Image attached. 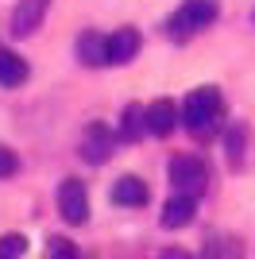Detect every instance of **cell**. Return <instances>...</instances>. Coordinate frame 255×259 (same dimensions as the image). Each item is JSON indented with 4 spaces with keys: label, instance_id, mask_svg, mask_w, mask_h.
<instances>
[{
    "label": "cell",
    "instance_id": "6da1fadb",
    "mask_svg": "<svg viewBox=\"0 0 255 259\" xmlns=\"http://www.w3.org/2000/svg\"><path fill=\"white\" fill-rule=\"evenodd\" d=\"M221 116H224V101H221V89H212V85L193 89L186 97V105H182V124H186V132L193 140H209L221 128Z\"/></svg>",
    "mask_w": 255,
    "mask_h": 259
},
{
    "label": "cell",
    "instance_id": "7a4b0ae2",
    "mask_svg": "<svg viewBox=\"0 0 255 259\" xmlns=\"http://www.w3.org/2000/svg\"><path fill=\"white\" fill-rule=\"evenodd\" d=\"M217 16H221V4H217V0H186V4L166 20V35L174 43H186V39H193L197 31L212 27Z\"/></svg>",
    "mask_w": 255,
    "mask_h": 259
},
{
    "label": "cell",
    "instance_id": "3957f363",
    "mask_svg": "<svg viewBox=\"0 0 255 259\" xmlns=\"http://www.w3.org/2000/svg\"><path fill=\"white\" fill-rule=\"evenodd\" d=\"M170 186L178 190V194H205V186H209V170H205L201 159H193V155H178V159H170Z\"/></svg>",
    "mask_w": 255,
    "mask_h": 259
},
{
    "label": "cell",
    "instance_id": "277c9868",
    "mask_svg": "<svg viewBox=\"0 0 255 259\" xmlns=\"http://www.w3.org/2000/svg\"><path fill=\"white\" fill-rule=\"evenodd\" d=\"M47 8H51V0H20L8 16V31L16 39H27V35H39L42 20H47Z\"/></svg>",
    "mask_w": 255,
    "mask_h": 259
},
{
    "label": "cell",
    "instance_id": "5b68a950",
    "mask_svg": "<svg viewBox=\"0 0 255 259\" xmlns=\"http://www.w3.org/2000/svg\"><path fill=\"white\" fill-rule=\"evenodd\" d=\"M112 151H116V132L108 128V124H89L81 132V159L85 162L101 166V162L112 159Z\"/></svg>",
    "mask_w": 255,
    "mask_h": 259
},
{
    "label": "cell",
    "instance_id": "8992f818",
    "mask_svg": "<svg viewBox=\"0 0 255 259\" xmlns=\"http://www.w3.org/2000/svg\"><path fill=\"white\" fill-rule=\"evenodd\" d=\"M58 213L66 217V225H85V217H89V194H85V186L77 178H66L58 186Z\"/></svg>",
    "mask_w": 255,
    "mask_h": 259
},
{
    "label": "cell",
    "instance_id": "52a82bcc",
    "mask_svg": "<svg viewBox=\"0 0 255 259\" xmlns=\"http://www.w3.org/2000/svg\"><path fill=\"white\" fill-rule=\"evenodd\" d=\"M143 39H139L136 27H120L116 35H108V66H128L139 54Z\"/></svg>",
    "mask_w": 255,
    "mask_h": 259
},
{
    "label": "cell",
    "instance_id": "ba28073f",
    "mask_svg": "<svg viewBox=\"0 0 255 259\" xmlns=\"http://www.w3.org/2000/svg\"><path fill=\"white\" fill-rule=\"evenodd\" d=\"M77 62L81 66H108V35L101 31H81L77 35Z\"/></svg>",
    "mask_w": 255,
    "mask_h": 259
},
{
    "label": "cell",
    "instance_id": "9c48e42d",
    "mask_svg": "<svg viewBox=\"0 0 255 259\" xmlns=\"http://www.w3.org/2000/svg\"><path fill=\"white\" fill-rule=\"evenodd\" d=\"M178 105H174V101H151L147 105V132L151 136H170V132L178 128Z\"/></svg>",
    "mask_w": 255,
    "mask_h": 259
},
{
    "label": "cell",
    "instance_id": "30bf717a",
    "mask_svg": "<svg viewBox=\"0 0 255 259\" xmlns=\"http://www.w3.org/2000/svg\"><path fill=\"white\" fill-rule=\"evenodd\" d=\"M197 217V197H190V194H178V197H170L166 205H162V228H186Z\"/></svg>",
    "mask_w": 255,
    "mask_h": 259
},
{
    "label": "cell",
    "instance_id": "8fae6325",
    "mask_svg": "<svg viewBox=\"0 0 255 259\" xmlns=\"http://www.w3.org/2000/svg\"><path fill=\"white\" fill-rule=\"evenodd\" d=\"M112 201H116V205H128V209L147 205V182H143V178H136V174L116 178V186H112Z\"/></svg>",
    "mask_w": 255,
    "mask_h": 259
},
{
    "label": "cell",
    "instance_id": "7c38bea8",
    "mask_svg": "<svg viewBox=\"0 0 255 259\" xmlns=\"http://www.w3.org/2000/svg\"><path fill=\"white\" fill-rule=\"evenodd\" d=\"M27 81V62H23L16 51H8V47L0 43V85L4 89H16Z\"/></svg>",
    "mask_w": 255,
    "mask_h": 259
},
{
    "label": "cell",
    "instance_id": "4fadbf2b",
    "mask_svg": "<svg viewBox=\"0 0 255 259\" xmlns=\"http://www.w3.org/2000/svg\"><path fill=\"white\" fill-rule=\"evenodd\" d=\"M139 136H147V108H143V105H128L124 120H120V140L136 143Z\"/></svg>",
    "mask_w": 255,
    "mask_h": 259
},
{
    "label": "cell",
    "instance_id": "5bb4252c",
    "mask_svg": "<svg viewBox=\"0 0 255 259\" xmlns=\"http://www.w3.org/2000/svg\"><path fill=\"white\" fill-rule=\"evenodd\" d=\"M244 151H247V128L244 124H232L224 132V155H228V166L240 170L244 166Z\"/></svg>",
    "mask_w": 255,
    "mask_h": 259
},
{
    "label": "cell",
    "instance_id": "9a60e30c",
    "mask_svg": "<svg viewBox=\"0 0 255 259\" xmlns=\"http://www.w3.org/2000/svg\"><path fill=\"white\" fill-rule=\"evenodd\" d=\"M205 251H209V255H244V244H240V240H228V236H224V240L209 236V248H205Z\"/></svg>",
    "mask_w": 255,
    "mask_h": 259
},
{
    "label": "cell",
    "instance_id": "2e32d148",
    "mask_svg": "<svg viewBox=\"0 0 255 259\" xmlns=\"http://www.w3.org/2000/svg\"><path fill=\"white\" fill-rule=\"evenodd\" d=\"M23 251H27V240H23V236H16V232H12V236H0V255H4V259L23 255Z\"/></svg>",
    "mask_w": 255,
    "mask_h": 259
},
{
    "label": "cell",
    "instance_id": "e0dca14e",
    "mask_svg": "<svg viewBox=\"0 0 255 259\" xmlns=\"http://www.w3.org/2000/svg\"><path fill=\"white\" fill-rule=\"evenodd\" d=\"M16 170H20V159H16V151L0 143V178H12Z\"/></svg>",
    "mask_w": 255,
    "mask_h": 259
},
{
    "label": "cell",
    "instance_id": "ac0fdd59",
    "mask_svg": "<svg viewBox=\"0 0 255 259\" xmlns=\"http://www.w3.org/2000/svg\"><path fill=\"white\" fill-rule=\"evenodd\" d=\"M47 255H66V259H74V255H77V248H74V244H70V240L54 236L51 244H47Z\"/></svg>",
    "mask_w": 255,
    "mask_h": 259
}]
</instances>
